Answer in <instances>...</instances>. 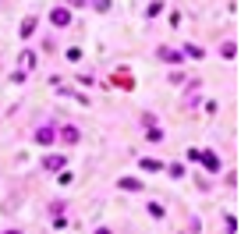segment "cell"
<instances>
[{"label":"cell","mask_w":248,"mask_h":234,"mask_svg":"<svg viewBox=\"0 0 248 234\" xmlns=\"http://www.w3.org/2000/svg\"><path fill=\"white\" fill-rule=\"evenodd\" d=\"M139 167H142V171H149V174L163 171V163H160V160H139Z\"/></svg>","instance_id":"obj_10"},{"label":"cell","mask_w":248,"mask_h":234,"mask_svg":"<svg viewBox=\"0 0 248 234\" xmlns=\"http://www.w3.org/2000/svg\"><path fill=\"white\" fill-rule=\"evenodd\" d=\"M43 167H46V171H61V167H64V156H46Z\"/></svg>","instance_id":"obj_9"},{"label":"cell","mask_w":248,"mask_h":234,"mask_svg":"<svg viewBox=\"0 0 248 234\" xmlns=\"http://www.w3.org/2000/svg\"><path fill=\"white\" fill-rule=\"evenodd\" d=\"M181 57H191V61H202V57H206V53H202V47H199V43H188Z\"/></svg>","instance_id":"obj_8"},{"label":"cell","mask_w":248,"mask_h":234,"mask_svg":"<svg viewBox=\"0 0 248 234\" xmlns=\"http://www.w3.org/2000/svg\"><path fill=\"white\" fill-rule=\"evenodd\" d=\"M50 25L53 29H67L71 25V7H50Z\"/></svg>","instance_id":"obj_1"},{"label":"cell","mask_w":248,"mask_h":234,"mask_svg":"<svg viewBox=\"0 0 248 234\" xmlns=\"http://www.w3.org/2000/svg\"><path fill=\"white\" fill-rule=\"evenodd\" d=\"M199 163H206V171H213V174L220 171V156H217V153H202V156H199Z\"/></svg>","instance_id":"obj_4"},{"label":"cell","mask_w":248,"mask_h":234,"mask_svg":"<svg viewBox=\"0 0 248 234\" xmlns=\"http://www.w3.org/2000/svg\"><path fill=\"white\" fill-rule=\"evenodd\" d=\"M36 142H39V146H53V142H57V131H53V128H39Z\"/></svg>","instance_id":"obj_3"},{"label":"cell","mask_w":248,"mask_h":234,"mask_svg":"<svg viewBox=\"0 0 248 234\" xmlns=\"http://www.w3.org/2000/svg\"><path fill=\"white\" fill-rule=\"evenodd\" d=\"M149 217H156V220H163V217H167V209H163L160 203H149Z\"/></svg>","instance_id":"obj_14"},{"label":"cell","mask_w":248,"mask_h":234,"mask_svg":"<svg viewBox=\"0 0 248 234\" xmlns=\"http://www.w3.org/2000/svg\"><path fill=\"white\" fill-rule=\"evenodd\" d=\"M145 142H163V131L156 128V125H149V131H145Z\"/></svg>","instance_id":"obj_11"},{"label":"cell","mask_w":248,"mask_h":234,"mask_svg":"<svg viewBox=\"0 0 248 234\" xmlns=\"http://www.w3.org/2000/svg\"><path fill=\"white\" fill-rule=\"evenodd\" d=\"M96 11H110V0H96Z\"/></svg>","instance_id":"obj_17"},{"label":"cell","mask_w":248,"mask_h":234,"mask_svg":"<svg viewBox=\"0 0 248 234\" xmlns=\"http://www.w3.org/2000/svg\"><path fill=\"white\" fill-rule=\"evenodd\" d=\"M220 53H223V57H234V53H238V43H220Z\"/></svg>","instance_id":"obj_12"},{"label":"cell","mask_w":248,"mask_h":234,"mask_svg":"<svg viewBox=\"0 0 248 234\" xmlns=\"http://www.w3.org/2000/svg\"><path fill=\"white\" fill-rule=\"evenodd\" d=\"M61 142H67V146H75V142H82V131H78L75 125H67V128H61Z\"/></svg>","instance_id":"obj_2"},{"label":"cell","mask_w":248,"mask_h":234,"mask_svg":"<svg viewBox=\"0 0 248 234\" xmlns=\"http://www.w3.org/2000/svg\"><path fill=\"white\" fill-rule=\"evenodd\" d=\"M170 177H185V163H170Z\"/></svg>","instance_id":"obj_16"},{"label":"cell","mask_w":248,"mask_h":234,"mask_svg":"<svg viewBox=\"0 0 248 234\" xmlns=\"http://www.w3.org/2000/svg\"><path fill=\"white\" fill-rule=\"evenodd\" d=\"M117 188H124V192H142V181L139 177H121Z\"/></svg>","instance_id":"obj_6"},{"label":"cell","mask_w":248,"mask_h":234,"mask_svg":"<svg viewBox=\"0 0 248 234\" xmlns=\"http://www.w3.org/2000/svg\"><path fill=\"white\" fill-rule=\"evenodd\" d=\"M32 32H36V18L29 15V18H25V21H21V25H18V36H21V39H29Z\"/></svg>","instance_id":"obj_7"},{"label":"cell","mask_w":248,"mask_h":234,"mask_svg":"<svg viewBox=\"0 0 248 234\" xmlns=\"http://www.w3.org/2000/svg\"><path fill=\"white\" fill-rule=\"evenodd\" d=\"M64 57L71 61V64H75V61H82V47H67V50H64Z\"/></svg>","instance_id":"obj_13"},{"label":"cell","mask_w":248,"mask_h":234,"mask_svg":"<svg viewBox=\"0 0 248 234\" xmlns=\"http://www.w3.org/2000/svg\"><path fill=\"white\" fill-rule=\"evenodd\" d=\"M156 53H160V61H167V64H181V53L170 50V47H160Z\"/></svg>","instance_id":"obj_5"},{"label":"cell","mask_w":248,"mask_h":234,"mask_svg":"<svg viewBox=\"0 0 248 234\" xmlns=\"http://www.w3.org/2000/svg\"><path fill=\"white\" fill-rule=\"evenodd\" d=\"M21 68H25V71H29V68H36V57H32V53H29V50H25V53H21Z\"/></svg>","instance_id":"obj_15"}]
</instances>
